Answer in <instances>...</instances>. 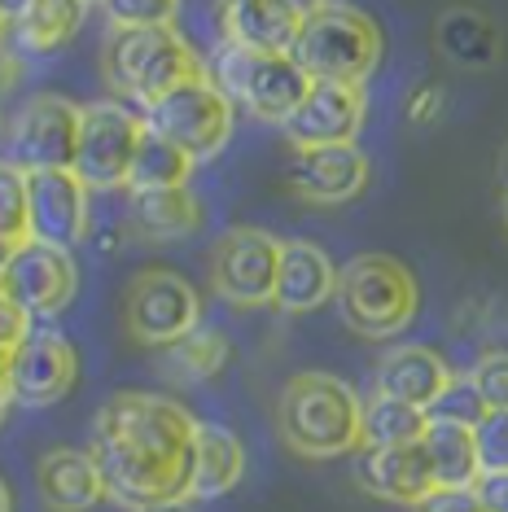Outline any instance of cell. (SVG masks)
<instances>
[{"label":"cell","mask_w":508,"mask_h":512,"mask_svg":"<svg viewBox=\"0 0 508 512\" xmlns=\"http://www.w3.org/2000/svg\"><path fill=\"white\" fill-rule=\"evenodd\" d=\"M0 512H14V495H9L5 477H0Z\"/></svg>","instance_id":"42"},{"label":"cell","mask_w":508,"mask_h":512,"mask_svg":"<svg viewBox=\"0 0 508 512\" xmlns=\"http://www.w3.org/2000/svg\"><path fill=\"white\" fill-rule=\"evenodd\" d=\"M40 499L53 512H88L106 499V482L97 473V460L75 447H53L36 464Z\"/></svg>","instance_id":"20"},{"label":"cell","mask_w":508,"mask_h":512,"mask_svg":"<svg viewBox=\"0 0 508 512\" xmlns=\"http://www.w3.org/2000/svg\"><path fill=\"white\" fill-rule=\"evenodd\" d=\"M14 84V57L0 49V97H5V88Z\"/></svg>","instance_id":"40"},{"label":"cell","mask_w":508,"mask_h":512,"mask_svg":"<svg viewBox=\"0 0 508 512\" xmlns=\"http://www.w3.org/2000/svg\"><path fill=\"white\" fill-rule=\"evenodd\" d=\"M141 132H145V119L119 106V101L79 106V141L71 162L79 184L88 193L127 189V171H132V154L141 145Z\"/></svg>","instance_id":"8"},{"label":"cell","mask_w":508,"mask_h":512,"mask_svg":"<svg viewBox=\"0 0 508 512\" xmlns=\"http://www.w3.org/2000/svg\"><path fill=\"white\" fill-rule=\"evenodd\" d=\"M290 57L303 66L307 79L364 84L381 62V31L364 9L325 0L320 9L303 14V27H298Z\"/></svg>","instance_id":"4"},{"label":"cell","mask_w":508,"mask_h":512,"mask_svg":"<svg viewBox=\"0 0 508 512\" xmlns=\"http://www.w3.org/2000/svg\"><path fill=\"white\" fill-rule=\"evenodd\" d=\"M364 123V88L360 84H329L311 79L307 97L281 123L285 141L294 149H325V145H355Z\"/></svg>","instance_id":"15"},{"label":"cell","mask_w":508,"mask_h":512,"mask_svg":"<svg viewBox=\"0 0 508 512\" xmlns=\"http://www.w3.org/2000/svg\"><path fill=\"white\" fill-rule=\"evenodd\" d=\"M75 171H31L27 176V241L75 250L88 237L92 202Z\"/></svg>","instance_id":"14"},{"label":"cell","mask_w":508,"mask_h":512,"mask_svg":"<svg viewBox=\"0 0 508 512\" xmlns=\"http://www.w3.org/2000/svg\"><path fill=\"white\" fill-rule=\"evenodd\" d=\"M403 114H408L412 127H434L447 114V92L443 84H417L403 101Z\"/></svg>","instance_id":"35"},{"label":"cell","mask_w":508,"mask_h":512,"mask_svg":"<svg viewBox=\"0 0 508 512\" xmlns=\"http://www.w3.org/2000/svg\"><path fill=\"white\" fill-rule=\"evenodd\" d=\"M0 49H5V22H0Z\"/></svg>","instance_id":"47"},{"label":"cell","mask_w":508,"mask_h":512,"mask_svg":"<svg viewBox=\"0 0 508 512\" xmlns=\"http://www.w3.org/2000/svg\"><path fill=\"white\" fill-rule=\"evenodd\" d=\"M198 421L167 394L123 390L92 416L88 456L106 482V499L127 512L189 499Z\"/></svg>","instance_id":"1"},{"label":"cell","mask_w":508,"mask_h":512,"mask_svg":"<svg viewBox=\"0 0 508 512\" xmlns=\"http://www.w3.org/2000/svg\"><path fill=\"white\" fill-rule=\"evenodd\" d=\"M9 250H14V246H5V241H0V276H5V263H9Z\"/></svg>","instance_id":"46"},{"label":"cell","mask_w":508,"mask_h":512,"mask_svg":"<svg viewBox=\"0 0 508 512\" xmlns=\"http://www.w3.org/2000/svg\"><path fill=\"white\" fill-rule=\"evenodd\" d=\"M145 512H193V499H176V504H158V508H145Z\"/></svg>","instance_id":"41"},{"label":"cell","mask_w":508,"mask_h":512,"mask_svg":"<svg viewBox=\"0 0 508 512\" xmlns=\"http://www.w3.org/2000/svg\"><path fill=\"white\" fill-rule=\"evenodd\" d=\"M114 27H171L180 0H101Z\"/></svg>","instance_id":"33"},{"label":"cell","mask_w":508,"mask_h":512,"mask_svg":"<svg viewBox=\"0 0 508 512\" xmlns=\"http://www.w3.org/2000/svg\"><path fill=\"white\" fill-rule=\"evenodd\" d=\"M101 71L114 92L145 110L184 79L206 75V66L176 36V27H114L101 49Z\"/></svg>","instance_id":"3"},{"label":"cell","mask_w":508,"mask_h":512,"mask_svg":"<svg viewBox=\"0 0 508 512\" xmlns=\"http://www.w3.org/2000/svg\"><path fill=\"white\" fill-rule=\"evenodd\" d=\"M473 451H478L482 477L508 473V412H487L473 425Z\"/></svg>","instance_id":"32"},{"label":"cell","mask_w":508,"mask_h":512,"mask_svg":"<svg viewBox=\"0 0 508 512\" xmlns=\"http://www.w3.org/2000/svg\"><path fill=\"white\" fill-rule=\"evenodd\" d=\"M421 451L430 460L434 491H469L478 486V451H473V429L430 421L421 434Z\"/></svg>","instance_id":"25"},{"label":"cell","mask_w":508,"mask_h":512,"mask_svg":"<svg viewBox=\"0 0 508 512\" xmlns=\"http://www.w3.org/2000/svg\"><path fill=\"white\" fill-rule=\"evenodd\" d=\"M88 5H92V0H88Z\"/></svg>","instance_id":"49"},{"label":"cell","mask_w":508,"mask_h":512,"mask_svg":"<svg viewBox=\"0 0 508 512\" xmlns=\"http://www.w3.org/2000/svg\"><path fill=\"white\" fill-rule=\"evenodd\" d=\"M425 412L412 403H399L390 394H368L360 416V447H412L425 434Z\"/></svg>","instance_id":"26"},{"label":"cell","mask_w":508,"mask_h":512,"mask_svg":"<svg viewBox=\"0 0 508 512\" xmlns=\"http://www.w3.org/2000/svg\"><path fill=\"white\" fill-rule=\"evenodd\" d=\"M285 180L298 197L316 206H338L364 193L368 184V158L355 145H325V149H294Z\"/></svg>","instance_id":"16"},{"label":"cell","mask_w":508,"mask_h":512,"mask_svg":"<svg viewBox=\"0 0 508 512\" xmlns=\"http://www.w3.org/2000/svg\"><path fill=\"white\" fill-rule=\"evenodd\" d=\"M281 241L259 228H233L211 250V289L233 307H263L276 294Z\"/></svg>","instance_id":"13"},{"label":"cell","mask_w":508,"mask_h":512,"mask_svg":"<svg viewBox=\"0 0 508 512\" xmlns=\"http://www.w3.org/2000/svg\"><path fill=\"white\" fill-rule=\"evenodd\" d=\"M228 355H233V346H228V337L219 329H193L184 333L176 346H167V359H171V372L184 381H211L224 372Z\"/></svg>","instance_id":"29"},{"label":"cell","mask_w":508,"mask_h":512,"mask_svg":"<svg viewBox=\"0 0 508 512\" xmlns=\"http://www.w3.org/2000/svg\"><path fill=\"white\" fill-rule=\"evenodd\" d=\"M355 482L373 499L403 504V508H417L425 495H434V473L421 442H412V447H360Z\"/></svg>","instance_id":"18"},{"label":"cell","mask_w":508,"mask_h":512,"mask_svg":"<svg viewBox=\"0 0 508 512\" xmlns=\"http://www.w3.org/2000/svg\"><path fill=\"white\" fill-rule=\"evenodd\" d=\"M31 5H36V0H0V22H5V27H18V22L31 14Z\"/></svg>","instance_id":"39"},{"label":"cell","mask_w":508,"mask_h":512,"mask_svg":"<svg viewBox=\"0 0 508 512\" xmlns=\"http://www.w3.org/2000/svg\"><path fill=\"white\" fill-rule=\"evenodd\" d=\"M338 294V267L311 241H281V267H276V294L272 307L303 316L316 311Z\"/></svg>","instance_id":"19"},{"label":"cell","mask_w":508,"mask_h":512,"mask_svg":"<svg viewBox=\"0 0 508 512\" xmlns=\"http://www.w3.org/2000/svg\"><path fill=\"white\" fill-rule=\"evenodd\" d=\"M206 79L224 92L233 110H246L250 119L263 123H285L311 88V79L290 53H250L237 44H219L211 53Z\"/></svg>","instance_id":"5"},{"label":"cell","mask_w":508,"mask_h":512,"mask_svg":"<svg viewBox=\"0 0 508 512\" xmlns=\"http://www.w3.org/2000/svg\"><path fill=\"white\" fill-rule=\"evenodd\" d=\"M75 141H79V106H71L66 97H53V92H40L9 123L5 162L18 167L22 176H31V171H71Z\"/></svg>","instance_id":"9"},{"label":"cell","mask_w":508,"mask_h":512,"mask_svg":"<svg viewBox=\"0 0 508 512\" xmlns=\"http://www.w3.org/2000/svg\"><path fill=\"white\" fill-rule=\"evenodd\" d=\"M0 241H27V176L0 158Z\"/></svg>","instance_id":"31"},{"label":"cell","mask_w":508,"mask_h":512,"mask_svg":"<svg viewBox=\"0 0 508 512\" xmlns=\"http://www.w3.org/2000/svg\"><path fill=\"white\" fill-rule=\"evenodd\" d=\"M473 491L482 495V504H487L491 512H508V473L500 477H478V486Z\"/></svg>","instance_id":"38"},{"label":"cell","mask_w":508,"mask_h":512,"mask_svg":"<svg viewBox=\"0 0 508 512\" xmlns=\"http://www.w3.org/2000/svg\"><path fill=\"white\" fill-rule=\"evenodd\" d=\"M127 219H132L136 237H145V241H180L202 228V202L189 189L132 193Z\"/></svg>","instance_id":"24"},{"label":"cell","mask_w":508,"mask_h":512,"mask_svg":"<svg viewBox=\"0 0 508 512\" xmlns=\"http://www.w3.org/2000/svg\"><path fill=\"white\" fill-rule=\"evenodd\" d=\"M417 512H491L487 504H482V495L473 491H434V495H425Z\"/></svg>","instance_id":"36"},{"label":"cell","mask_w":508,"mask_h":512,"mask_svg":"<svg viewBox=\"0 0 508 512\" xmlns=\"http://www.w3.org/2000/svg\"><path fill=\"white\" fill-rule=\"evenodd\" d=\"M5 407H9V390H5V381H0V421H5Z\"/></svg>","instance_id":"45"},{"label":"cell","mask_w":508,"mask_h":512,"mask_svg":"<svg viewBox=\"0 0 508 512\" xmlns=\"http://www.w3.org/2000/svg\"><path fill=\"white\" fill-rule=\"evenodd\" d=\"M338 311L360 337H395L417 316V281L390 254H360L338 272Z\"/></svg>","instance_id":"6"},{"label":"cell","mask_w":508,"mask_h":512,"mask_svg":"<svg viewBox=\"0 0 508 512\" xmlns=\"http://www.w3.org/2000/svg\"><path fill=\"white\" fill-rule=\"evenodd\" d=\"M504 224H508V193H504Z\"/></svg>","instance_id":"48"},{"label":"cell","mask_w":508,"mask_h":512,"mask_svg":"<svg viewBox=\"0 0 508 512\" xmlns=\"http://www.w3.org/2000/svg\"><path fill=\"white\" fill-rule=\"evenodd\" d=\"M75 377H79V355L71 337L49 329L44 320H31L27 337L9 355V372H5L9 403H27V407L62 403L75 390Z\"/></svg>","instance_id":"11"},{"label":"cell","mask_w":508,"mask_h":512,"mask_svg":"<svg viewBox=\"0 0 508 512\" xmlns=\"http://www.w3.org/2000/svg\"><path fill=\"white\" fill-rule=\"evenodd\" d=\"M215 22L219 44H237L250 53H290L303 14L290 0H219Z\"/></svg>","instance_id":"17"},{"label":"cell","mask_w":508,"mask_h":512,"mask_svg":"<svg viewBox=\"0 0 508 512\" xmlns=\"http://www.w3.org/2000/svg\"><path fill=\"white\" fill-rule=\"evenodd\" d=\"M487 416V403H482V394H478V386H473L469 377H456L452 372V381L443 386V394L425 407V421H443V425H465V429H473Z\"/></svg>","instance_id":"30"},{"label":"cell","mask_w":508,"mask_h":512,"mask_svg":"<svg viewBox=\"0 0 508 512\" xmlns=\"http://www.w3.org/2000/svg\"><path fill=\"white\" fill-rule=\"evenodd\" d=\"M246 473V447L228 425H198L193 438V486L189 499L228 495Z\"/></svg>","instance_id":"23"},{"label":"cell","mask_w":508,"mask_h":512,"mask_svg":"<svg viewBox=\"0 0 508 512\" xmlns=\"http://www.w3.org/2000/svg\"><path fill=\"white\" fill-rule=\"evenodd\" d=\"M193 171V158L163 141L158 132H141V145L132 154V171H127V189L132 193H158V189H184Z\"/></svg>","instance_id":"28"},{"label":"cell","mask_w":508,"mask_h":512,"mask_svg":"<svg viewBox=\"0 0 508 512\" xmlns=\"http://www.w3.org/2000/svg\"><path fill=\"white\" fill-rule=\"evenodd\" d=\"M500 184H504V193H508V149H504V158H500Z\"/></svg>","instance_id":"44"},{"label":"cell","mask_w":508,"mask_h":512,"mask_svg":"<svg viewBox=\"0 0 508 512\" xmlns=\"http://www.w3.org/2000/svg\"><path fill=\"white\" fill-rule=\"evenodd\" d=\"M434 40H438V53H443L447 62L465 66V71H487L504 53L500 27H495L482 9H469V5L447 9V14L434 22Z\"/></svg>","instance_id":"22"},{"label":"cell","mask_w":508,"mask_h":512,"mask_svg":"<svg viewBox=\"0 0 508 512\" xmlns=\"http://www.w3.org/2000/svg\"><path fill=\"white\" fill-rule=\"evenodd\" d=\"M198 316H202L198 289L184 281L180 272L149 267V272H141L127 285L123 320H127V333L145 346H176L184 333L198 329Z\"/></svg>","instance_id":"10"},{"label":"cell","mask_w":508,"mask_h":512,"mask_svg":"<svg viewBox=\"0 0 508 512\" xmlns=\"http://www.w3.org/2000/svg\"><path fill=\"white\" fill-rule=\"evenodd\" d=\"M79 289V272L71 250H53L40 241H18L9 250L5 276H0V294H5L27 320H49L57 311L71 307Z\"/></svg>","instance_id":"12"},{"label":"cell","mask_w":508,"mask_h":512,"mask_svg":"<svg viewBox=\"0 0 508 512\" xmlns=\"http://www.w3.org/2000/svg\"><path fill=\"white\" fill-rule=\"evenodd\" d=\"M233 114L237 110L228 106L224 92L206 75H198V79L176 84L167 97H158L154 106H145L141 119L149 132H158L163 141L184 149L193 162H202V158H215L219 149L228 145V136H233Z\"/></svg>","instance_id":"7"},{"label":"cell","mask_w":508,"mask_h":512,"mask_svg":"<svg viewBox=\"0 0 508 512\" xmlns=\"http://www.w3.org/2000/svg\"><path fill=\"white\" fill-rule=\"evenodd\" d=\"M469 381L478 386L487 412H508V351H487L473 364Z\"/></svg>","instance_id":"34"},{"label":"cell","mask_w":508,"mask_h":512,"mask_svg":"<svg viewBox=\"0 0 508 512\" xmlns=\"http://www.w3.org/2000/svg\"><path fill=\"white\" fill-rule=\"evenodd\" d=\"M373 381H377V394H390V399L412 403L425 412L443 394L447 381H452V368L430 346H395V351L381 355Z\"/></svg>","instance_id":"21"},{"label":"cell","mask_w":508,"mask_h":512,"mask_svg":"<svg viewBox=\"0 0 508 512\" xmlns=\"http://www.w3.org/2000/svg\"><path fill=\"white\" fill-rule=\"evenodd\" d=\"M88 0H36L31 14L14 27L18 49L27 53H57L62 44L75 40V31L84 27Z\"/></svg>","instance_id":"27"},{"label":"cell","mask_w":508,"mask_h":512,"mask_svg":"<svg viewBox=\"0 0 508 512\" xmlns=\"http://www.w3.org/2000/svg\"><path fill=\"white\" fill-rule=\"evenodd\" d=\"M290 5L298 9V14H311V9H320V5H325V0H290Z\"/></svg>","instance_id":"43"},{"label":"cell","mask_w":508,"mask_h":512,"mask_svg":"<svg viewBox=\"0 0 508 512\" xmlns=\"http://www.w3.org/2000/svg\"><path fill=\"white\" fill-rule=\"evenodd\" d=\"M360 416L364 399L329 372H298L276 403L281 438L307 460H338L346 451H360Z\"/></svg>","instance_id":"2"},{"label":"cell","mask_w":508,"mask_h":512,"mask_svg":"<svg viewBox=\"0 0 508 512\" xmlns=\"http://www.w3.org/2000/svg\"><path fill=\"white\" fill-rule=\"evenodd\" d=\"M27 329H31V320L22 316V311H18L5 294H0V359L14 355V346L22 342V337H27Z\"/></svg>","instance_id":"37"}]
</instances>
